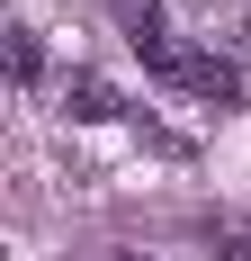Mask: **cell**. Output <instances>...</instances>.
I'll return each instance as SVG.
<instances>
[{
	"label": "cell",
	"instance_id": "1",
	"mask_svg": "<svg viewBox=\"0 0 251 261\" xmlns=\"http://www.w3.org/2000/svg\"><path fill=\"white\" fill-rule=\"evenodd\" d=\"M162 81H179V90H198V99H215V108L233 99V72H225V54H189V45H179L171 63H162Z\"/></svg>",
	"mask_w": 251,
	"mask_h": 261
},
{
	"label": "cell",
	"instance_id": "2",
	"mask_svg": "<svg viewBox=\"0 0 251 261\" xmlns=\"http://www.w3.org/2000/svg\"><path fill=\"white\" fill-rule=\"evenodd\" d=\"M63 108H72L81 126H108V117H125V99H117V81H108V72H72V81H63Z\"/></svg>",
	"mask_w": 251,
	"mask_h": 261
},
{
	"label": "cell",
	"instance_id": "3",
	"mask_svg": "<svg viewBox=\"0 0 251 261\" xmlns=\"http://www.w3.org/2000/svg\"><path fill=\"white\" fill-rule=\"evenodd\" d=\"M108 9H117V27H125V45H135V54L171 36V27H162V0H108Z\"/></svg>",
	"mask_w": 251,
	"mask_h": 261
},
{
	"label": "cell",
	"instance_id": "4",
	"mask_svg": "<svg viewBox=\"0 0 251 261\" xmlns=\"http://www.w3.org/2000/svg\"><path fill=\"white\" fill-rule=\"evenodd\" d=\"M9 72H18V81H36V72H45V54H36V27H9Z\"/></svg>",
	"mask_w": 251,
	"mask_h": 261
},
{
	"label": "cell",
	"instance_id": "5",
	"mask_svg": "<svg viewBox=\"0 0 251 261\" xmlns=\"http://www.w3.org/2000/svg\"><path fill=\"white\" fill-rule=\"evenodd\" d=\"M225 261H251V234H233V243H225Z\"/></svg>",
	"mask_w": 251,
	"mask_h": 261
},
{
	"label": "cell",
	"instance_id": "6",
	"mask_svg": "<svg viewBox=\"0 0 251 261\" xmlns=\"http://www.w3.org/2000/svg\"><path fill=\"white\" fill-rule=\"evenodd\" d=\"M117 261H125V252H117Z\"/></svg>",
	"mask_w": 251,
	"mask_h": 261
}]
</instances>
